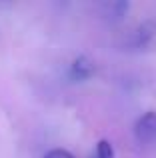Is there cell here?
Wrapping results in <instances>:
<instances>
[{
  "mask_svg": "<svg viewBox=\"0 0 156 158\" xmlns=\"http://www.w3.org/2000/svg\"><path fill=\"white\" fill-rule=\"evenodd\" d=\"M136 136L140 142H156V114L146 112L136 120Z\"/></svg>",
  "mask_w": 156,
  "mask_h": 158,
  "instance_id": "cell-1",
  "label": "cell"
},
{
  "mask_svg": "<svg viewBox=\"0 0 156 158\" xmlns=\"http://www.w3.org/2000/svg\"><path fill=\"white\" fill-rule=\"evenodd\" d=\"M154 34H156V24L150 22V20H146V22H142L140 26L134 30V34H132V44H134L136 48H146L150 42H152Z\"/></svg>",
  "mask_w": 156,
  "mask_h": 158,
  "instance_id": "cell-2",
  "label": "cell"
},
{
  "mask_svg": "<svg viewBox=\"0 0 156 158\" xmlns=\"http://www.w3.org/2000/svg\"><path fill=\"white\" fill-rule=\"evenodd\" d=\"M92 74H94V64L90 58H86V56L74 58V62L70 64V78L72 80H86Z\"/></svg>",
  "mask_w": 156,
  "mask_h": 158,
  "instance_id": "cell-3",
  "label": "cell"
},
{
  "mask_svg": "<svg viewBox=\"0 0 156 158\" xmlns=\"http://www.w3.org/2000/svg\"><path fill=\"white\" fill-rule=\"evenodd\" d=\"M126 10H128V2H112L108 6V14L112 20H120L126 14Z\"/></svg>",
  "mask_w": 156,
  "mask_h": 158,
  "instance_id": "cell-4",
  "label": "cell"
},
{
  "mask_svg": "<svg viewBox=\"0 0 156 158\" xmlns=\"http://www.w3.org/2000/svg\"><path fill=\"white\" fill-rule=\"evenodd\" d=\"M96 158H114V148L108 140H100L96 144Z\"/></svg>",
  "mask_w": 156,
  "mask_h": 158,
  "instance_id": "cell-5",
  "label": "cell"
},
{
  "mask_svg": "<svg viewBox=\"0 0 156 158\" xmlns=\"http://www.w3.org/2000/svg\"><path fill=\"white\" fill-rule=\"evenodd\" d=\"M44 158H74V156L68 150H64V148H54V150H48Z\"/></svg>",
  "mask_w": 156,
  "mask_h": 158,
  "instance_id": "cell-6",
  "label": "cell"
}]
</instances>
